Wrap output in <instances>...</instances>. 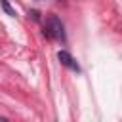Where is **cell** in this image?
I'll return each mask as SVG.
<instances>
[{
  "mask_svg": "<svg viewBox=\"0 0 122 122\" xmlns=\"http://www.w3.org/2000/svg\"><path fill=\"white\" fill-rule=\"evenodd\" d=\"M44 36L46 38H55V40H61V42H65L67 40V36H65V27H63V23H61V19L57 17V15H50L48 19H46V25H44Z\"/></svg>",
  "mask_w": 122,
  "mask_h": 122,
  "instance_id": "obj_1",
  "label": "cell"
},
{
  "mask_svg": "<svg viewBox=\"0 0 122 122\" xmlns=\"http://www.w3.org/2000/svg\"><path fill=\"white\" fill-rule=\"evenodd\" d=\"M57 59L61 61V65L63 67H67V69H71V71H74V72H80L82 69H80V65L74 61V57L69 53V51H65V50H61L59 53H57Z\"/></svg>",
  "mask_w": 122,
  "mask_h": 122,
  "instance_id": "obj_2",
  "label": "cell"
},
{
  "mask_svg": "<svg viewBox=\"0 0 122 122\" xmlns=\"http://www.w3.org/2000/svg\"><path fill=\"white\" fill-rule=\"evenodd\" d=\"M0 122H8V120H6V118H0Z\"/></svg>",
  "mask_w": 122,
  "mask_h": 122,
  "instance_id": "obj_3",
  "label": "cell"
}]
</instances>
